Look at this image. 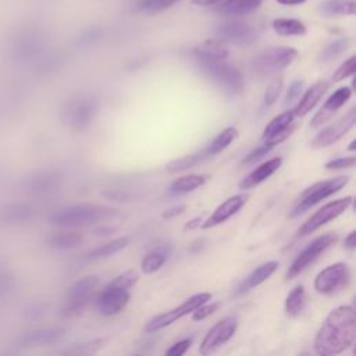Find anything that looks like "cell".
Listing matches in <instances>:
<instances>
[{"mask_svg": "<svg viewBox=\"0 0 356 356\" xmlns=\"http://www.w3.org/2000/svg\"><path fill=\"white\" fill-rule=\"evenodd\" d=\"M282 78L281 76H275L267 86L266 93H264V104L266 106H271L273 103H275V100L278 99L281 89H282Z\"/></svg>", "mask_w": 356, "mask_h": 356, "instance_id": "cell-38", "label": "cell"}, {"mask_svg": "<svg viewBox=\"0 0 356 356\" xmlns=\"http://www.w3.org/2000/svg\"><path fill=\"white\" fill-rule=\"evenodd\" d=\"M352 202H353V197L346 196V197L327 203L325 206H323L318 211H316L310 218H307L302 224V227L298 229V236L309 235V234L314 232L316 229H318L320 227H323L324 224H327L328 221L337 218L352 204Z\"/></svg>", "mask_w": 356, "mask_h": 356, "instance_id": "cell-11", "label": "cell"}, {"mask_svg": "<svg viewBox=\"0 0 356 356\" xmlns=\"http://www.w3.org/2000/svg\"><path fill=\"white\" fill-rule=\"evenodd\" d=\"M306 306V291L303 285H296L285 299V312L291 317L299 316Z\"/></svg>", "mask_w": 356, "mask_h": 356, "instance_id": "cell-29", "label": "cell"}, {"mask_svg": "<svg viewBox=\"0 0 356 356\" xmlns=\"http://www.w3.org/2000/svg\"><path fill=\"white\" fill-rule=\"evenodd\" d=\"M355 67H356V57L355 56H350L349 58H346L338 68L337 71L334 72L332 75V81L334 82H339L345 78H349L353 75L355 72Z\"/></svg>", "mask_w": 356, "mask_h": 356, "instance_id": "cell-37", "label": "cell"}, {"mask_svg": "<svg viewBox=\"0 0 356 356\" xmlns=\"http://www.w3.org/2000/svg\"><path fill=\"white\" fill-rule=\"evenodd\" d=\"M242 1H246V0H225L221 6H231V4H236V3H242Z\"/></svg>", "mask_w": 356, "mask_h": 356, "instance_id": "cell-50", "label": "cell"}, {"mask_svg": "<svg viewBox=\"0 0 356 356\" xmlns=\"http://www.w3.org/2000/svg\"><path fill=\"white\" fill-rule=\"evenodd\" d=\"M178 1L181 0H140L136 4V11L146 15H153L171 8Z\"/></svg>", "mask_w": 356, "mask_h": 356, "instance_id": "cell-33", "label": "cell"}, {"mask_svg": "<svg viewBox=\"0 0 356 356\" xmlns=\"http://www.w3.org/2000/svg\"><path fill=\"white\" fill-rule=\"evenodd\" d=\"M129 302V289L108 282L96 299V309L102 316L111 317L121 313Z\"/></svg>", "mask_w": 356, "mask_h": 356, "instance_id": "cell-12", "label": "cell"}, {"mask_svg": "<svg viewBox=\"0 0 356 356\" xmlns=\"http://www.w3.org/2000/svg\"><path fill=\"white\" fill-rule=\"evenodd\" d=\"M350 40L348 38H339L332 42H330L318 54V61L327 63L331 61L332 58L338 57L341 53H343L349 47Z\"/></svg>", "mask_w": 356, "mask_h": 356, "instance_id": "cell-34", "label": "cell"}, {"mask_svg": "<svg viewBox=\"0 0 356 356\" xmlns=\"http://www.w3.org/2000/svg\"><path fill=\"white\" fill-rule=\"evenodd\" d=\"M217 38L236 46H248L257 40V32L246 22L231 21L218 28Z\"/></svg>", "mask_w": 356, "mask_h": 356, "instance_id": "cell-15", "label": "cell"}, {"mask_svg": "<svg viewBox=\"0 0 356 356\" xmlns=\"http://www.w3.org/2000/svg\"><path fill=\"white\" fill-rule=\"evenodd\" d=\"M114 231H115L114 227L102 225V227H99V228L95 229V234H96V235H108V234H111V232H114Z\"/></svg>", "mask_w": 356, "mask_h": 356, "instance_id": "cell-47", "label": "cell"}, {"mask_svg": "<svg viewBox=\"0 0 356 356\" xmlns=\"http://www.w3.org/2000/svg\"><path fill=\"white\" fill-rule=\"evenodd\" d=\"M246 199H248L246 195H234L228 197L213 211V214L206 221L202 222L200 227L203 229H207L225 222L228 218H231L234 214H236L242 209V206L246 203Z\"/></svg>", "mask_w": 356, "mask_h": 356, "instance_id": "cell-18", "label": "cell"}, {"mask_svg": "<svg viewBox=\"0 0 356 356\" xmlns=\"http://www.w3.org/2000/svg\"><path fill=\"white\" fill-rule=\"evenodd\" d=\"M355 143H356V140L353 139V140L349 143V146H348V150H350V152H352V150H355Z\"/></svg>", "mask_w": 356, "mask_h": 356, "instance_id": "cell-51", "label": "cell"}, {"mask_svg": "<svg viewBox=\"0 0 356 356\" xmlns=\"http://www.w3.org/2000/svg\"><path fill=\"white\" fill-rule=\"evenodd\" d=\"M185 209H186L185 204H177V206H174V207L167 209V210L163 213V217H164V218H171V217L179 216V214H182V213L185 211Z\"/></svg>", "mask_w": 356, "mask_h": 356, "instance_id": "cell-44", "label": "cell"}, {"mask_svg": "<svg viewBox=\"0 0 356 356\" xmlns=\"http://www.w3.org/2000/svg\"><path fill=\"white\" fill-rule=\"evenodd\" d=\"M202 222H203L202 217H195V218L189 220V221L184 225V231H192V229H196V228H199V227L202 225Z\"/></svg>", "mask_w": 356, "mask_h": 356, "instance_id": "cell-45", "label": "cell"}, {"mask_svg": "<svg viewBox=\"0 0 356 356\" xmlns=\"http://www.w3.org/2000/svg\"><path fill=\"white\" fill-rule=\"evenodd\" d=\"M350 278V270L345 263H334L316 275L314 289L323 295H335L348 288Z\"/></svg>", "mask_w": 356, "mask_h": 356, "instance_id": "cell-7", "label": "cell"}, {"mask_svg": "<svg viewBox=\"0 0 356 356\" xmlns=\"http://www.w3.org/2000/svg\"><path fill=\"white\" fill-rule=\"evenodd\" d=\"M238 136V131L234 127H227L225 129H222L206 147L204 152L207 154V157H213L216 154H218L220 152H222L224 149L228 147V145H231V142Z\"/></svg>", "mask_w": 356, "mask_h": 356, "instance_id": "cell-28", "label": "cell"}, {"mask_svg": "<svg viewBox=\"0 0 356 356\" xmlns=\"http://www.w3.org/2000/svg\"><path fill=\"white\" fill-rule=\"evenodd\" d=\"M303 81H300V79H296V81H293L291 85H289V88L286 89V93H285V96H284V104L285 106H289V104H292L295 100H298L299 99V96H300V93H302V90H303Z\"/></svg>", "mask_w": 356, "mask_h": 356, "instance_id": "cell-39", "label": "cell"}, {"mask_svg": "<svg viewBox=\"0 0 356 356\" xmlns=\"http://www.w3.org/2000/svg\"><path fill=\"white\" fill-rule=\"evenodd\" d=\"M318 11L324 17L353 15L356 11V0H323Z\"/></svg>", "mask_w": 356, "mask_h": 356, "instance_id": "cell-23", "label": "cell"}, {"mask_svg": "<svg viewBox=\"0 0 356 356\" xmlns=\"http://www.w3.org/2000/svg\"><path fill=\"white\" fill-rule=\"evenodd\" d=\"M195 57L199 58H213V60H225L229 54V46L222 39H207L193 47Z\"/></svg>", "mask_w": 356, "mask_h": 356, "instance_id": "cell-22", "label": "cell"}, {"mask_svg": "<svg viewBox=\"0 0 356 356\" xmlns=\"http://www.w3.org/2000/svg\"><path fill=\"white\" fill-rule=\"evenodd\" d=\"M275 1L282 6H299V4H303L306 0H275Z\"/></svg>", "mask_w": 356, "mask_h": 356, "instance_id": "cell-48", "label": "cell"}, {"mask_svg": "<svg viewBox=\"0 0 356 356\" xmlns=\"http://www.w3.org/2000/svg\"><path fill=\"white\" fill-rule=\"evenodd\" d=\"M355 124H356V108L352 107L338 121L332 122L331 125L324 128L320 134H317V136L312 142V146L316 149H321L335 143L342 136H345L355 127Z\"/></svg>", "mask_w": 356, "mask_h": 356, "instance_id": "cell-14", "label": "cell"}, {"mask_svg": "<svg viewBox=\"0 0 356 356\" xmlns=\"http://www.w3.org/2000/svg\"><path fill=\"white\" fill-rule=\"evenodd\" d=\"M343 243H345V248H346V249H349V250H353V249H355V246H356V239H355V231H350V232L348 234V236L345 238Z\"/></svg>", "mask_w": 356, "mask_h": 356, "instance_id": "cell-46", "label": "cell"}, {"mask_svg": "<svg viewBox=\"0 0 356 356\" xmlns=\"http://www.w3.org/2000/svg\"><path fill=\"white\" fill-rule=\"evenodd\" d=\"M352 89L349 86H342L337 89L320 107V110L314 114V117L310 121L312 128H317L332 118V115L350 99Z\"/></svg>", "mask_w": 356, "mask_h": 356, "instance_id": "cell-17", "label": "cell"}, {"mask_svg": "<svg viewBox=\"0 0 356 356\" xmlns=\"http://www.w3.org/2000/svg\"><path fill=\"white\" fill-rule=\"evenodd\" d=\"M295 114L292 110L284 111L280 115L274 117L263 131V140L273 142L275 146L285 140L295 129Z\"/></svg>", "mask_w": 356, "mask_h": 356, "instance_id": "cell-16", "label": "cell"}, {"mask_svg": "<svg viewBox=\"0 0 356 356\" xmlns=\"http://www.w3.org/2000/svg\"><path fill=\"white\" fill-rule=\"evenodd\" d=\"M191 343H192V339H191V338L181 339V341L175 342L174 345H171V346L165 350V355H168V356H181V355L186 353V350L191 348Z\"/></svg>", "mask_w": 356, "mask_h": 356, "instance_id": "cell-43", "label": "cell"}, {"mask_svg": "<svg viewBox=\"0 0 356 356\" xmlns=\"http://www.w3.org/2000/svg\"><path fill=\"white\" fill-rule=\"evenodd\" d=\"M170 254V250L167 246L161 245V246H157L156 249H153L152 252H149L143 259H142V263H140V267H142V271L145 274H153L156 273L167 260Z\"/></svg>", "mask_w": 356, "mask_h": 356, "instance_id": "cell-27", "label": "cell"}, {"mask_svg": "<svg viewBox=\"0 0 356 356\" xmlns=\"http://www.w3.org/2000/svg\"><path fill=\"white\" fill-rule=\"evenodd\" d=\"M128 242H129V239L127 236H120V238L111 239L110 242H106V243H103L100 246H96L92 250H89L86 253L85 259L86 260H99V259L108 257V256L122 250L128 245Z\"/></svg>", "mask_w": 356, "mask_h": 356, "instance_id": "cell-25", "label": "cell"}, {"mask_svg": "<svg viewBox=\"0 0 356 356\" xmlns=\"http://www.w3.org/2000/svg\"><path fill=\"white\" fill-rule=\"evenodd\" d=\"M277 268H278V261H266V263L260 264L249 275H246L242 280V282L238 285L235 293L236 295H243L248 291L256 288L257 285L263 284L267 278H270L275 273Z\"/></svg>", "mask_w": 356, "mask_h": 356, "instance_id": "cell-19", "label": "cell"}, {"mask_svg": "<svg viewBox=\"0 0 356 356\" xmlns=\"http://www.w3.org/2000/svg\"><path fill=\"white\" fill-rule=\"evenodd\" d=\"M206 181H207L206 175H202V174H189V175H184V177L175 179V181L171 184L168 192H170V195H174V196H177V195H184V193L192 192V191H195L196 188L204 185Z\"/></svg>", "mask_w": 356, "mask_h": 356, "instance_id": "cell-24", "label": "cell"}, {"mask_svg": "<svg viewBox=\"0 0 356 356\" xmlns=\"http://www.w3.org/2000/svg\"><path fill=\"white\" fill-rule=\"evenodd\" d=\"M207 154L204 152V149L193 153V154H186V156H182L179 159H175L172 161H170L165 168L167 171L170 172H179V171H185L188 168H192L195 165H197L199 163H203L204 160H207Z\"/></svg>", "mask_w": 356, "mask_h": 356, "instance_id": "cell-30", "label": "cell"}, {"mask_svg": "<svg viewBox=\"0 0 356 356\" xmlns=\"http://www.w3.org/2000/svg\"><path fill=\"white\" fill-rule=\"evenodd\" d=\"M82 235L78 232H57L49 238V245L56 249H71L79 245Z\"/></svg>", "mask_w": 356, "mask_h": 356, "instance_id": "cell-32", "label": "cell"}, {"mask_svg": "<svg viewBox=\"0 0 356 356\" xmlns=\"http://www.w3.org/2000/svg\"><path fill=\"white\" fill-rule=\"evenodd\" d=\"M64 335L63 328H46V330H39L28 334L25 337V343L29 345H46V343H53L57 342L61 337Z\"/></svg>", "mask_w": 356, "mask_h": 356, "instance_id": "cell-31", "label": "cell"}, {"mask_svg": "<svg viewBox=\"0 0 356 356\" xmlns=\"http://www.w3.org/2000/svg\"><path fill=\"white\" fill-rule=\"evenodd\" d=\"M282 159L281 157H274L271 160L264 161L263 164H260L259 167H256L250 174H248L241 182H239V188L241 189H250L259 184H261L263 181H266L267 178H270L280 167H281Z\"/></svg>", "mask_w": 356, "mask_h": 356, "instance_id": "cell-20", "label": "cell"}, {"mask_svg": "<svg viewBox=\"0 0 356 356\" xmlns=\"http://www.w3.org/2000/svg\"><path fill=\"white\" fill-rule=\"evenodd\" d=\"M97 286L99 278L96 275H88L74 282L67 292L64 312L67 314H76L78 312H81L92 299Z\"/></svg>", "mask_w": 356, "mask_h": 356, "instance_id": "cell-10", "label": "cell"}, {"mask_svg": "<svg viewBox=\"0 0 356 356\" xmlns=\"http://www.w3.org/2000/svg\"><path fill=\"white\" fill-rule=\"evenodd\" d=\"M271 26L281 36H302L306 33V25L296 18H275Z\"/></svg>", "mask_w": 356, "mask_h": 356, "instance_id": "cell-26", "label": "cell"}, {"mask_svg": "<svg viewBox=\"0 0 356 356\" xmlns=\"http://www.w3.org/2000/svg\"><path fill=\"white\" fill-rule=\"evenodd\" d=\"M99 102L90 95H79L71 99L63 108L61 118L67 128L74 132L88 129L96 118Z\"/></svg>", "mask_w": 356, "mask_h": 356, "instance_id": "cell-4", "label": "cell"}, {"mask_svg": "<svg viewBox=\"0 0 356 356\" xmlns=\"http://www.w3.org/2000/svg\"><path fill=\"white\" fill-rule=\"evenodd\" d=\"M236 327H238V320L235 317H225L220 320L209 330V332L203 338L199 346V352L202 355H209L214 352L216 349H218L221 345H224L227 341L232 338V335L236 331Z\"/></svg>", "mask_w": 356, "mask_h": 356, "instance_id": "cell-13", "label": "cell"}, {"mask_svg": "<svg viewBox=\"0 0 356 356\" xmlns=\"http://www.w3.org/2000/svg\"><path fill=\"white\" fill-rule=\"evenodd\" d=\"M138 278H139V277H138V274H136L135 271H127V273H124V274L117 275V277L111 281V284L129 289V288H132V286L135 285V282L138 281Z\"/></svg>", "mask_w": 356, "mask_h": 356, "instance_id": "cell-40", "label": "cell"}, {"mask_svg": "<svg viewBox=\"0 0 356 356\" xmlns=\"http://www.w3.org/2000/svg\"><path fill=\"white\" fill-rule=\"evenodd\" d=\"M210 299H211V295L209 292H200V293H196V295L188 298L179 306H177V307H174V309H171L168 312H164L161 314H157L156 317L149 320L146 327H145V332L152 334V332H156L159 330L165 328L167 325L172 324L174 321H177V320L182 318L184 316L192 313L196 307H199L200 305L209 302Z\"/></svg>", "mask_w": 356, "mask_h": 356, "instance_id": "cell-8", "label": "cell"}, {"mask_svg": "<svg viewBox=\"0 0 356 356\" xmlns=\"http://www.w3.org/2000/svg\"><path fill=\"white\" fill-rule=\"evenodd\" d=\"M218 303L216 302V303H211V305H207V302L206 303H203V305H200L199 307H196L193 312H192V318L195 320V321H199V320H204L206 317H209V316H211L217 309H218Z\"/></svg>", "mask_w": 356, "mask_h": 356, "instance_id": "cell-41", "label": "cell"}, {"mask_svg": "<svg viewBox=\"0 0 356 356\" xmlns=\"http://www.w3.org/2000/svg\"><path fill=\"white\" fill-rule=\"evenodd\" d=\"M337 241V236L334 234H324L318 238H316L312 243H309L292 261L289 266L285 278L292 280L296 275H299L302 271H305L310 264H313L334 242Z\"/></svg>", "mask_w": 356, "mask_h": 356, "instance_id": "cell-9", "label": "cell"}, {"mask_svg": "<svg viewBox=\"0 0 356 356\" xmlns=\"http://www.w3.org/2000/svg\"><path fill=\"white\" fill-rule=\"evenodd\" d=\"M118 214L120 211L117 209H113L108 206L81 203V204H72V206H67L56 210L49 217V221L56 225L74 227V225H88L93 222H102V221L114 218Z\"/></svg>", "mask_w": 356, "mask_h": 356, "instance_id": "cell-2", "label": "cell"}, {"mask_svg": "<svg viewBox=\"0 0 356 356\" xmlns=\"http://www.w3.org/2000/svg\"><path fill=\"white\" fill-rule=\"evenodd\" d=\"M58 177L53 172H43L33 178L32 181V188L35 191H50L51 188L57 186Z\"/></svg>", "mask_w": 356, "mask_h": 356, "instance_id": "cell-35", "label": "cell"}, {"mask_svg": "<svg viewBox=\"0 0 356 356\" xmlns=\"http://www.w3.org/2000/svg\"><path fill=\"white\" fill-rule=\"evenodd\" d=\"M355 157H339V159H334L330 160L328 163H325V168L327 170H342V168H350L355 165Z\"/></svg>", "mask_w": 356, "mask_h": 356, "instance_id": "cell-42", "label": "cell"}, {"mask_svg": "<svg viewBox=\"0 0 356 356\" xmlns=\"http://www.w3.org/2000/svg\"><path fill=\"white\" fill-rule=\"evenodd\" d=\"M275 145L273 142H267L264 140L263 145L254 147L248 156H245V159L242 160V164L249 165V164H254L256 161H259L260 159H263L268 152H271V149H274Z\"/></svg>", "mask_w": 356, "mask_h": 356, "instance_id": "cell-36", "label": "cell"}, {"mask_svg": "<svg viewBox=\"0 0 356 356\" xmlns=\"http://www.w3.org/2000/svg\"><path fill=\"white\" fill-rule=\"evenodd\" d=\"M328 89V82L327 81H318L316 83H313L300 97L299 103L296 104V107L292 110L295 117H302L306 115L309 111L313 110V107L318 103V100L323 97V95L327 92Z\"/></svg>", "mask_w": 356, "mask_h": 356, "instance_id": "cell-21", "label": "cell"}, {"mask_svg": "<svg viewBox=\"0 0 356 356\" xmlns=\"http://www.w3.org/2000/svg\"><path fill=\"white\" fill-rule=\"evenodd\" d=\"M196 60L203 75L207 76L225 95L236 96L243 92L245 78L236 67L225 63L224 60L199 57H196Z\"/></svg>", "mask_w": 356, "mask_h": 356, "instance_id": "cell-3", "label": "cell"}, {"mask_svg": "<svg viewBox=\"0 0 356 356\" xmlns=\"http://www.w3.org/2000/svg\"><path fill=\"white\" fill-rule=\"evenodd\" d=\"M298 58V50L289 46L270 47L252 60V70L259 76H268L289 67Z\"/></svg>", "mask_w": 356, "mask_h": 356, "instance_id": "cell-5", "label": "cell"}, {"mask_svg": "<svg viewBox=\"0 0 356 356\" xmlns=\"http://www.w3.org/2000/svg\"><path fill=\"white\" fill-rule=\"evenodd\" d=\"M348 182H349V177L348 175H339V177H334V178L325 179V181H320V182L309 186L300 195L298 203L291 210L289 217L291 218L299 217L300 214H303L306 210H309L314 204L320 203L325 197H328V196L334 195L335 192H338L339 189H342Z\"/></svg>", "mask_w": 356, "mask_h": 356, "instance_id": "cell-6", "label": "cell"}, {"mask_svg": "<svg viewBox=\"0 0 356 356\" xmlns=\"http://www.w3.org/2000/svg\"><path fill=\"white\" fill-rule=\"evenodd\" d=\"M218 1H221V0H192V3L196 6H213Z\"/></svg>", "mask_w": 356, "mask_h": 356, "instance_id": "cell-49", "label": "cell"}, {"mask_svg": "<svg viewBox=\"0 0 356 356\" xmlns=\"http://www.w3.org/2000/svg\"><path fill=\"white\" fill-rule=\"evenodd\" d=\"M355 338V310L352 306H339L331 310L321 324L314 339V350L323 356L338 355L350 348Z\"/></svg>", "mask_w": 356, "mask_h": 356, "instance_id": "cell-1", "label": "cell"}]
</instances>
